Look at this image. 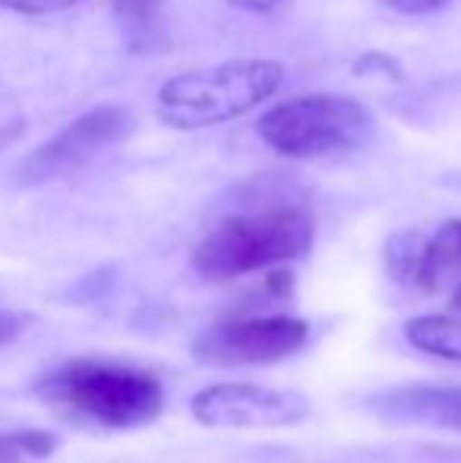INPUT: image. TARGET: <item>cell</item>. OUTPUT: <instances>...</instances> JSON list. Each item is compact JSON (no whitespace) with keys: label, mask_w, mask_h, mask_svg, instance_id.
Returning <instances> with one entry per match:
<instances>
[{"label":"cell","mask_w":461,"mask_h":463,"mask_svg":"<svg viewBox=\"0 0 461 463\" xmlns=\"http://www.w3.org/2000/svg\"><path fill=\"white\" fill-rule=\"evenodd\" d=\"M42 397L63 413L105 429H139L165 410V388L146 369L105 360H70L38 384Z\"/></svg>","instance_id":"1"},{"label":"cell","mask_w":461,"mask_h":463,"mask_svg":"<svg viewBox=\"0 0 461 463\" xmlns=\"http://www.w3.org/2000/svg\"><path fill=\"white\" fill-rule=\"evenodd\" d=\"M313 246V218L303 208H265L231 214L216 224L193 250L199 278L228 284L253 271H269L301 259Z\"/></svg>","instance_id":"2"},{"label":"cell","mask_w":461,"mask_h":463,"mask_svg":"<svg viewBox=\"0 0 461 463\" xmlns=\"http://www.w3.org/2000/svg\"><path fill=\"white\" fill-rule=\"evenodd\" d=\"M284 67L275 61H231L193 70L158 89V117L174 129H203L234 120L282 89Z\"/></svg>","instance_id":"3"},{"label":"cell","mask_w":461,"mask_h":463,"mask_svg":"<svg viewBox=\"0 0 461 463\" xmlns=\"http://www.w3.org/2000/svg\"><path fill=\"white\" fill-rule=\"evenodd\" d=\"M373 114L348 95H301L259 117V136L284 158L354 152L373 136Z\"/></svg>","instance_id":"4"},{"label":"cell","mask_w":461,"mask_h":463,"mask_svg":"<svg viewBox=\"0 0 461 463\" xmlns=\"http://www.w3.org/2000/svg\"><path fill=\"white\" fill-rule=\"evenodd\" d=\"M310 325L294 316L222 318L193 341V356L206 366H265L294 356L307 344Z\"/></svg>","instance_id":"5"},{"label":"cell","mask_w":461,"mask_h":463,"mask_svg":"<svg viewBox=\"0 0 461 463\" xmlns=\"http://www.w3.org/2000/svg\"><path fill=\"white\" fill-rule=\"evenodd\" d=\"M190 413L199 426L209 429H288L307 420L310 403L297 391L218 382L193 397Z\"/></svg>","instance_id":"6"},{"label":"cell","mask_w":461,"mask_h":463,"mask_svg":"<svg viewBox=\"0 0 461 463\" xmlns=\"http://www.w3.org/2000/svg\"><path fill=\"white\" fill-rule=\"evenodd\" d=\"M130 133V114L114 104H101V108L89 110V114L76 117L73 123L61 129L54 139H48L44 146H38L29 158L19 165L16 177L19 184L35 186L48 184V180L67 177L76 174L80 167H86L89 161H95L101 152H108L111 146Z\"/></svg>","instance_id":"7"},{"label":"cell","mask_w":461,"mask_h":463,"mask_svg":"<svg viewBox=\"0 0 461 463\" xmlns=\"http://www.w3.org/2000/svg\"><path fill=\"white\" fill-rule=\"evenodd\" d=\"M386 265L399 284L433 293L446 278L461 271V218L443 224L433 237L411 231L392 237L386 246Z\"/></svg>","instance_id":"8"},{"label":"cell","mask_w":461,"mask_h":463,"mask_svg":"<svg viewBox=\"0 0 461 463\" xmlns=\"http://www.w3.org/2000/svg\"><path fill=\"white\" fill-rule=\"evenodd\" d=\"M370 410L392 422L461 432V384H405L373 397Z\"/></svg>","instance_id":"9"},{"label":"cell","mask_w":461,"mask_h":463,"mask_svg":"<svg viewBox=\"0 0 461 463\" xmlns=\"http://www.w3.org/2000/svg\"><path fill=\"white\" fill-rule=\"evenodd\" d=\"M405 337L414 350L437 360L461 363V318L418 316L405 322Z\"/></svg>","instance_id":"10"},{"label":"cell","mask_w":461,"mask_h":463,"mask_svg":"<svg viewBox=\"0 0 461 463\" xmlns=\"http://www.w3.org/2000/svg\"><path fill=\"white\" fill-rule=\"evenodd\" d=\"M57 448V439L42 429H25V432L0 435V463H23L29 458H48Z\"/></svg>","instance_id":"11"},{"label":"cell","mask_w":461,"mask_h":463,"mask_svg":"<svg viewBox=\"0 0 461 463\" xmlns=\"http://www.w3.org/2000/svg\"><path fill=\"white\" fill-rule=\"evenodd\" d=\"M117 23L127 32H146L149 25H155L165 0H111Z\"/></svg>","instance_id":"12"},{"label":"cell","mask_w":461,"mask_h":463,"mask_svg":"<svg viewBox=\"0 0 461 463\" xmlns=\"http://www.w3.org/2000/svg\"><path fill=\"white\" fill-rule=\"evenodd\" d=\"M76 0H0L4 10L13 13H29V16H42V13H57V10H67L73 6Z\"/></svg>","instance_id":"13"},{"label":"cell","mask_w":461,"mask_h":463,"mask_svg":"<svg viewBox=\"0 0 461 463\" xmlns=\"http://www.w3.org/2000/svg\"><path fill=\"white\" fill-rule=\"evenodd\" d=\"M395 13H405V16H420V13H433L439 10L449 0H386Z\"/></svg>","instance_id":"14"},{"label":"cell","mask_w":461,"mask_h":463,"mask_svg":"<svg viewBox=\"0 0 461 463\" xmlns=\"http://www.w3.org/2000/svg\"><path fill=\"white\" fill-rule=\"evenodd\" d=\"M23 325H25V318L23 316H16V312H4L0 309V344H6V341H13V337L23 331Z\"/></svg>","instance_id":"15"},{"label":"cell","mask_w":461,"mask_h":463,"mask_svg":"<svg viewBox=\"0 0 461 463\" xmlns=\"http://www.w3.org/2000/svg\"><path fill=\"white\" fill-rule=\"evenodd\" d=\"M231 6H237V10H250V13H269L275 10L282 0H228Z\"/></svg>","instance_id":"16"},{"label":"cell","mask_w":461,"mask_h":463,"mask_svg":"<svg viewBox=\"0 0 461 463\" xmlns=\"http://www.w3.org/2000/svg\"><path fill=\"white\" fill-rule=\"evenodd\" d=\"M452 309L461 312V284L456 287V293H452Z\"/></svg>","instance_id":"17"}]
</instances>
